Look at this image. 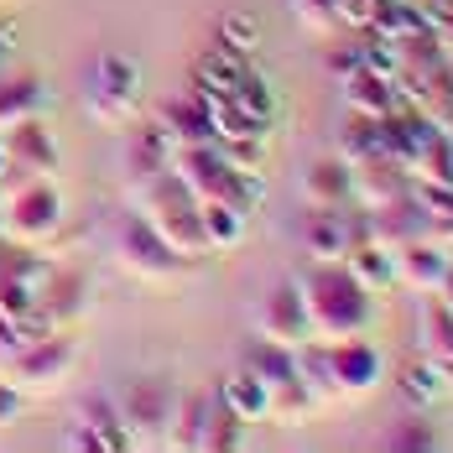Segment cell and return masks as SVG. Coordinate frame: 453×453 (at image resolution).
Wrapping results in <instances>:
<instances>
[{
    "instance_id": "cell-1",
    "label": "cell",
    "mask_w": 453,
    "mask_h": 453,
    "mask_svg": "<svg viewBox=\"0 0 453 453\" xmlns=\"http://www.w3.org/2000/svg\"><path fill=\"white\" fill-rule=\"evenodd\" d=\"M297 297H303V313H308V334L323 339V344L365 334L370 318H375V297L349 276L344 261H313L297 276Z\"/></svg>"
},
{
    "instance_id": "cell-2",
    "label": "cell",
    "mask_w": 453,
    "mask_h": 453,
    "mask_svg": "<svg viewBox=\"0 0 453 453\" xmlns=\"http://www.w3.org/2000/svg\"><path fill=\"white\" fill-rule=\"evenodd\" d=\"M136 214L178 250L182 261H203L209 256L203 229H198V198L182 188V178L173 167L162 178H151L146 188H136Z\"/></svg>"
},
{
    "instance_id": "cell-3",
    "label": "cell",
    "mask_w": 453,
    "mask_h": 453,
    "mask_svg": "<svg viewBox=\"0 0 453 453\" xmlns=\"http://www.w3.org/2000/svg\"><path fill=\"white\" fill-rule=\"evenodd\" d=\"M173 173L182 178V188H188L193 198H219V203H234V209H245V214H250V203L261 198L256 173H240L214 141H209V146H178V151H173Z\"/></svg>"
},
{
    "instance_id": "cell-4",
    "label": "cell",
    "mask_w": 453,
    "mask_h": 453,
    "mask_svg": "<svg viewBox=\"0 0 453 453\" xmlns=\"http://www.w3.org/2000/svg\"><path fill=\"white\" fill-rule=\"evenodd\" d=\"M167 443L182 453H234L245 443V422L219 402V391H193L173 411Z\"/></svg>"
},
{
    "instance_id": "cell-5",
    "label": "cell",
    "mask_w": 453,
    "mask_h": 453,
    "mask_svg": "<svg viewBox=\"0 0 453 453\" xmlns=\"http://www.w3.org/2000/svg\"><path fill=\"white\" fill-rule=\"evenodd\" d=\"M73 360H79L73 339L52 328V334L27 339L11 360L0 365V375H5L21 396H52V391H63V380L73 375Z\"/></svg>"
},
{
    "instance_id": "cell-6",
    "label": "cell",
    "mask_w": 453,
    "mask_h": 453,
    "mask_svg": "<svg viewBox=\"0 0 453 453\" xmlns=\"http://www.w3.org/2000/svg\"><path fill=\"white\" fill-rule=\"evenodd\" d=\"M245 370L266 386V422H281V427H297L308 411H313V396L303 391L297 380V365H292V349H281L272 339H256L250 355H245Z\"/></svg>"
},
{
    "instance_id": "cell-7",
    "label": "cell",
    "mask_w": 453,
    "mask_h": 453,
    "mask_svg": "<svg viewBox=\"0 0 453 453\" xmlns=\"http://www.w3.org/2000/svg\"><path fill=\"white\" fill-rule=\"evenodd\" d=\"M63 229V193L47 178H27L21 188H11L5 209H0V234L21 240V245H42Z\"/></svg>"
},
{
    "instance_id": "cell-8",
    "label": "cell",
    "mask_w": 453,
    "mask_h": 453,
    "mask_svg": "<svg viewBox=\"0 0 453 453\" xmlns=\"http://www.w3.org/2000/svg\"><path fill=\"white\" fill-rule=\"evenodd\" d=\"M120 411V422H126V438L131 443H167V433H173V386L167 380H157V375H141L126 386V396L115 402Z\"/></svg>"
},
{
    "instance_id": "cell-9",
    "label": "cell",
    "mask_w": 453,
    "mask_h": 453,
    "mask_svg": "<svg viewBox=\"0 0 453 453\" xmlns=\"http://www.w3.org/2000/svg\"><path fill=\"white\" fill-rule=\"evenodd\" d=\"M115 256H120V266L131 276H141V281H167L178 266H188L141 214H126V219H120V229H115Z\"/></svg>"
},
{
    "instance_id": "cell-10",
    "label": "cell",
    "mask_w": 453,
    "mask_h": 453,
    "mask_svg": "<svg viewBox=\"0 0 453 453\" xmlns=\"http://www.w3.org/2000/svg\"><path fill=\"white\" fill-rule=\"evenodd\" d=\"M328 370H334L339 396H344V402H360V396H370V391L380 386L386 360H380V349H375L365 334H349V339H334V344H328Z\"/></svg>"
},
{
    "instance_id": "cell-11",
    "label": "cell",
    "mask_w": 453,
    "mask_h": 453,
    "mask_svg": "<svg viewBox=\"0 0 453 453\" xmlns=\"http://www.w3.org/2000/svg\"><path fill=\"white\" fill-rule=\"evenodd\" d=\"M0 146H5L11 173H27V178H52L58 173V141L42 126V115H27V120L5 126L0 131Z\"/></svg>"
},
{
    "instance_id": "cell-12",
    "label": "cell",
    "mask_w": 453,
    "mask_h": 453,
    "mask_svg": "<svg viewBox=\"0 0 453 453\" xmlns=\"http://www.w3.org/2000/svg\"><path fill=\"white\" fill-rule=\"evenodd\" d=\"M349 203H360V209H380V203H396V198H407L411 193V173L402 162H391L386 151H375V157H365L349 167Z\"/></svg>"
},
{
    "instance_id": "cell-13",
    "label": "cell",
    "mask_w": 453,
    "mask_h": 453,
    "mask_svg": "<svg viewBox=\"0 0 453 453\" xmlns=\"http://www.w3.org/2000/svg\"><path fill=\"white\" fill-rule=\"evenodd\" d=\"M256 328H261V339H272L281 349H297L303 339H313L308 334V313H303V297H297V281H276L272 292H266V303L256 313Z\"/></svg>"
},
{
    "instance_id": "cell-14",
    "label": "cell",
    "mask_w": 453,
    "mask_h": 453,
    "mask_svg": "<svg viewBox=\"0 0 453 453\" xmlns=\"http://www.w3.org/2000/svg\"><path fill=\"white\" fill-rule=\"evenodd\" d=\"M131 104H136V68L120 63V58H104L99 73H94V89H89L94 120H104V126H126V120H131Z\"/></svg>"
},
{
    "instance_id": "cell-15",
    "label": "cell",
    "mask_w": 453,
    "mask_h": 453,
    "mask_svg": "<svg viewBox=\"0 0 453 453\" xmlns=\"http://www.w3.org/2000/svg\"><path fill=\"white\" fill-rule=\"evenodd\" d=\"M391 261H396V281H407L411 292H422V297H433L438 292V281L449 272V245H438V240H427V234H417L407 245H396L391 250Z\"/></svg>"
},
{
    "instance_id": "cell-16",
    "label": "cell",
    "mask_w": 453,
    "mask_h": 453,
    "mask_svg": "<svg viewBox=\"0 0 453 453\" xmlns=\"http://www.w3.org/2000/svg\"><path fill=\"white\" fill-rule=\"evenodd\" d=\"M68 449H79V453H120V449H131L126 422H120L115 402H84L79 422H73V433H68Z\"/></svg>"
},
{
    "instance_id": "cell-17",
    "label": "cell",
    "mask_w": 453,
    "mask_h": 453,
    "mask_svg": "<svg viewBox=\"0 0 453 453\" xmlns=\"http://www.w3.org/2000/svg\"><path fill=\"white\" fill-rule=\"evenodd\" d=\"M167 167H173V141L162 136L157 126L131 131V146H126V182H131V193L146 188L151 178H162Z\"/></svg>"
},
{
    "instance_id": "cell-18",
    "label": "cell",
    "mask_w": 453,
    "mask_h": 453,
    "mask_svg": "<svg viewBox=\"0 0 453 453\" xmlns=\"http://www.w3.org/2000/svg\"><path fill=\"white\" fill-rule=\"evenodd\" d=\"M157 131L173 141V151H178V146H209V141H214L209 110H203V99H198V94H182V99H173V104H162Z\"/></svg>"
},
{
    "instance_id": "cell-19",
    "label": "cell",
    "mask_w": 453,
    "mask_h": 453,
    "mask_svg": "<svg viewBox=\"0 0 453 453\" xmlns=\"http://www.w3.org/2000/svg\"><path fill=\"white\" fill-rule=\"evenodd\" d=\"M402 104V94H396V79H386V73H375V68H355V73H344V110H355V115H391Z\"/></svg>"
},
{
    "instance_id": "cell-20",
    "label": "cell",
    "mask_w": 453,
    "mask_h": 453,
    "mask_svg": "<svg viewBox=\"0 0 453 453\" xmlns=\"http://www.w3.org/2000/svg\"><path fill=\"white\" fill-rule=\"evenodd\" d=\"M349 188H355V178H349V162H344V157H323V162H313V167L303 173V198H308V209H344V203H349Z\"/></svg>"
},
{
    "instance_id": "cell-21",
    "label": "cell",
    "mask_w": 453,
    "mask_h": 453,
    "mask_svg": "<svg viewBox=\"0 0 453 453\" xmlns=\"http://www.w3.org/2000/svg\"><path fill=\"white\" fill-rule=\"evenodd\" d=\"M292 365H297V380H303V391L313 396V407H334V402H344L339 386H334L328 344H323V339H303V344L292 349Z\"/></svg>"
},
{
    "instance_id": "cell-22",
    "label": "cell",
    "mask_w": 453,
    "mask_h": 453,
    "mask_svg": "<svg viewBox=\"0 0 453 453\" xmlns=\"http://www.w3.org/2000/svg\"><path fill=\"white\" fill-rule=\"evenodd\" d=\"M339 261L349 266V276L360 281L370 297H380V292L396 281V261H391V250H386V245H375V240H360V245H349Z\"/></svg>"
},
{
    "instance_id": "cell-23",
    "label": "cell",
    "mask_w": 453,
    "mask_h": 453,
    "mask_svg": "<svg viewBox=\"0 0 453 453\" xmlns=\"http://www.w3.org/2000/svg\"><path fill=\"white\" fill-rule=\"evenodd\" d=\"M198 229H203L209 256H214V250H234V245L245 240V209L219 203V198H198Z\"/></svg>"
},
{
    "instance_id": "cell-24",
    "label": "cell",
    "mask_w": 453,
    "mask_h": 453,
    "mask_svg": "<svg viewBox=\"0 0 453 453\" xmlns=\"http://www.w3.org/2000/svg\"><path fill=\"white\" fill-rule=\"evenodd\" d=\"M219 402H225L245 427H250V422H266V386H261L245 365H240V370H229L225 380H219Z\"/></svg>"
},
{
    "instance_id": "cell-25",
    "label": "cell",
    "mask_w": 453,
    "mask_h": 453,
    "mask_svg": "<svg viewBox=\"0 0 453 453\" xmlns=\"http://www.w3.org/2000/svg\"><path fill=\"white\" fill-rule=\"evenodd\" d=\"M27 115H42V79L32 73H0V131L27 120Z\"/></svg>"
},
{
    "instance_id": "cell-26",
    "label": "cell",
    "mask_w": 453,
    "mask_h": 453,
    "mask_svg": "<svg viewBox=\"0 0 453 453\" xmlns=\"http://www.w3.org/2000/svg\"><path fill=\"white\" fill-rule=\"evenodd\" d=\"M303 250L313 261H339L344 256V209H313L303 225Z\"/></svg>"
},
{
    "instance_id": "cell-27",
    "label": "cell",
    "mask_w": 453,
    "mask_h": 453,
    "mask_svg": "<svg viewBox=\"0 0 453 453\" xmlns=\"http://www.w3.org/2000/svg\"><path fill=\"white\" fill-rule=\"evenodd\" d=\"M417 27H427V21H422V5H411V0H380V11H375V21H370V32H375L380 42H402Z\"/></svg>"
},
{
    "instance_id": "cell-28",
    "label": "cell",
    "mask_w": 453,
    "mask_h": 453,
    "mask_svg": "<svg viewBox=\"0 0 453 453\" xmlns=\"http://www.w3.org/2000/svg\"><path fill=\"white\" fill-rule=\"evenodd\" d=\"M380 151V126H375V115H355L349 110V131H344V146H339V157L355 167L365 157H375Z\"/></svg>"
},
{
    "instance_id": "cell-29",
    "label": "cell",
    "mask_w": 453,
    "mask_h": 453,
    "mask_svg": "<svg viewBox=\"0 0 453 453\" xmlns=\"http://www.w3.org/2000/svg\"><path fill=\"white\" fill-rule=\"evenodd\" d=\"M292 11H297V21H303L308 32H318V37L339 32V0H297Z\"/></svg>"
},
{
    "instance_id": "cell-30",
    "label": "cell",
    "mask_w": 453,
    "mask_h": 453,
    "mask_svg": "<svg viewBox=\"0 0 453 453\" xmlns=\"http://www.w3.org/2000/svg\"><path fill=\"white\" fill-rule=\"evenodd\" d=\"M391 449H396V453H427V449H438V433H433L422 417H407V422H396Z\"/></svg>"
},
{
    "instance_id": "cell-31",
    "label": "cell",
    "mask_w": 453,
    "mask_h": 453,
    "mask_svg": "<svg viewBox=\"0 0 453 453\" xmlns=\"http://www.w3.org/2000/svg\"><path fill=\"white\" fill-rule=\"evenodd\" d=\"M402 391H407V402H433L438 396V370L433 365H411L402 375Z\"/></svg>"
},
{
    "instance_id": "cell-32",
    "label": "cell",
    "mask_w": 453,
    "mask_h": 453,
    "mask_svg": "<svg viewBox=\"0 0 453 453\" xmlns=\"http://www.w3.org/2000/svg\"><path fill=\"white\" fill-rule=\"evenodd\" d=\"M380 0H339V27H355V32H370Z\"/></svg>"
},
{
    "instance_id": "cell-33",
    "label": "cell",
    "mask_w": 453,
    "mask_h": 453,
    "mask_svg": "<svg viewBox=\"0 0 453 453\" xmlns=\"http://www.w3.org/2000/svg\"><path fill=\"white\" fill-rule=\"evenodd\" d=\"M422 21H427L438 37L453 42V0H427V5H422Z\"/></svg>"
},
{
    "instance_id": "cell-34",
    "label": "cell",
    "mask_w": 453,
    "mask_h": 453,
    "mask_svg": "<svg viewBox=\"0 0 453 453\" xmlns=\"http://www.w3.org/2000/svg\"><path fill=\"white\" fill-rule=\"evenodd\" d=\"M360 63H365V47L360 42H344V47H334V52H328V68H334V73H355Z\"/></svg>"
},
{
    "instance_id": "cell-35",
    "label": "cell",
    "mask_w": 453,
    "mask_h": 453,
    "mask_svg": "<svg viewBox=\"0 0 453 453\" xmlns=\"http://www.w3.org/2000/svg\"><path fill=\"white\" fill-rule=\"evenodd\" d=\"M21 402H27V396H21V391H16V386L0 375V422H11V417L21 411Z\"/></svg>"
},
{
    "instance_id": "cell-36",
    "label": "cell",
    "mask_w": 453,
    "mask_h": 453,
    "mask_svg": "<svg viewBox=\"0 0 453 453\" xmlns=\"http://www.w3.org/2000/svg\"><path fill=\"white\" fill-rule=\"evenodd\" d=\"M433 297H438V303H443V308L453 313V266L443 272V281H438V292H433Z\"/></svg>"
},
{
    "instance_id": "cell-37",
    "label": "cell",
    "mask_w": 453,
    "mask_h": 453,
    "mask_svg": "<svg viewBox=\"0 0 453 453\" xmlns=\"http://www.w3.org/2000/svg\"><path fill=\"white\" fill-rule=\"evenodd\" d=\"M411 5H427V0H411Z\"/></svg>"
}]
</instances>
